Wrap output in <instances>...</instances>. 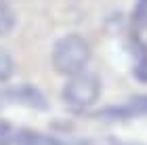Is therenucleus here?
Wrapping results in <instances>:
<instances>
[{"label": "nucleus", "mask_w": 147, "mask_h": 145, "mask_svg": "<svg viewBox=\"0 0 147 145\" xmlns=\"http://www.w3.org/2000/svg\"><path fill=\"white\" fill-rule=\"evenodd\" d=\"M90 59V47L82 36L69 34L63 36L53 49V65L59 74L76 76L84 69Z\"/></svg>", "instance_id": "nucleus-1"}, {"label": "nucleus", "mask_w": 147, "mask_h": 145, "mask_svg": "<svg viewBox=\"0 0 147 145\" xmlns=\"http://www.w3.org/2000/svg\"><path fill=\"white\" fill-rule=\"evenodd\" d=\"M132 53H135V76L141 82H147V44L139 36L132 38Z\"/></svg>", "instance_id": "nucleus-6"}, {"label": "nucleus", "mask_w": 147, "mask_h": 145, "mask_svg": "<svg viewBox=\"0 0 147 145\" xmlns=\"http://www.w3.org/2000/svg\"><path fill=\"white\" fill-rule=\"evenodd\" d=\"M132 23L137 28L147 25V0H137L135 9H132Z\"/></svg>", "instance_id": "nucleus-8"}, {"label": "nucleus", "mask_w": 147, "mask_h": 145, "mask_svg": "<svg viewBox=\"0 0 147 145\" xmlns=\"http://www.w3.org/2000/svg\"><path fill=\"white\" fill-rule=\"evenodd\" d=\"M0 145H63V143L38 133H17V135L2 137Z\"/></svg>", "instance_id": "nucleus-5"}, {"label": "nucleus", "mask_w": 147, "mask_h": 145, "mask_svg": "<svg viewBox=\"0 0 147 145\" xmlns=\"http://www.w3.org/2000/svg\"><path fill=\"white\" fill-rule=\"evenodd\" d=\"M17 15L13 11V6L6 2V0H0V36L11 34V30L15 28Z\"/></svg>", "instance_id": "nucleus-7"}, {"label": "nucleus", "mask_w": 147, "mask_h": 145, "mask_svg": "<svg viewBox=\"0 0 147 145\" xmlns=\"http://www.w3.org/2000/svg\"><path fill=\"white\" fill-rule=\"evenodd\" d=\"M99 93H101V84H99L97 76L90 74H76L71 80L65 84L63 88V99L65 103L76 109H84L97 101Z\"/></svg>", "instance_id": "nucleus-2"}, {"label": "nucleus", "mask_w": 147, "mask_h": 145, "mask_svg": "<svg viewBox=\"0 0 147 145\" xmlns=\"http://www.w3.org/2000/svg\"><path fill=\"white\" fill-rule=\"evenodd\" d=\"M13 69H15L13 57H11L4 49H0V80H6V78H11Z\"/></svg>", "instance_id": "nucleus-9"}, {"label": "nucleus", "mask_w": 147, "mask_h": 145, "mask_svg": "<svg viewBox=\"0 0 147 145\" xmlns=\"http://www.w3.org/2000/svg\"><path fill=\"white\" fill-rule=\"evenodd\" d=\"M6 133H9V124H6V122H0V137H4Z\"/></svg>", "instance_id": "nucleus-10"}, {"label": "nucleus", "mask_w": 147, "mask_h": 145, "mask_svg": "<svg viewBox=\"0 0 147 145\" xmlns=\"http://www.w3.org/2000/svg\"><path fill=\"white\" fill-rule=\"evenodd\" d=\"M0 99L6 101V103H19V105H28V107H36V109H44L46 107L44 95L40 93L38 88L28 86V84L2 90V93H0Z\"/></svg>", "instance_id": "nucleus-3"}, {"label": "nucleus", "mask_w": 147, "mask_h": 145, "mask_svg": "<svg viewBox=\"0 0 147 145\" xmlns=\"http://www.w3.org/2000/svg\"><path fill=\"white\" fill-rule=\"evenodd\" d=\"M132 114H147V95L135 97L128 105H122V107H107L97 116L105 120H122V118H130Z\"/></svg>", "instance_id": "nucleus-4"}]
</instances>
